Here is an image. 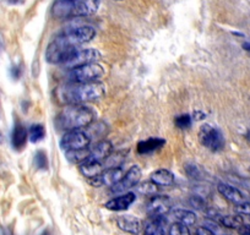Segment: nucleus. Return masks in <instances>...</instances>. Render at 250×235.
<instances>
[{
  "label": "nucleus",
  "instance_id": "3",
  "mask_svg": "<svg viewBox=\"0 0 250 235\" xmlns=\"http://www.w3.org/2000/svg\"><path fill=\"white\" fill-rule=\"evenodd\" d=\"M96 113L83 104H68L55 118V125L64 131L80 130L95 121Z\"/></svg>",
  "mask_w": 250,
  "mask_h": 235
},
{
  "label": "nucleus",
  "instance_id": "31",
  "mask_svg": "<svg viewBox=\"0 0 250 235\" xmlns=\"http://www.w3.org/2000/svg\"><path fill=\"white\" fill-rule=\"evenodd\" d=\"M235 210H237V212L239 213V215H250V202L245 201V202L238 205L237 207H235Z\"/></svg>",
  "mask_w": 250,
  "mask_h": 235
},
{
  "label": "nucleus",
  "instance_id": "36",
  "mask_svg": "<svg viewBox=\"0 0 250 235\" xmlns=\"http://www.w3.org/2000/svg\"><path fill=\"white\" fill-rule=\"evenodd\" d=\"M243 48H244L245 50H248V52H250V42H247L243 44Z\"/></svg>",
  "mask_w": 250,
  "mask_h": 235
},
{
  "label": "nucleus",
  "instance_id": "14",
  "mask_svg": "<svg viewBox=\"0 0 250 235\" xmlns=\"http://www.w3.org/2000/svg\"><path fill=\"white\" fill-rule=\"evenodd\" d=\"M217 190L223 198H226L228 202L233 203V205L235 206L240 205V203L247 201L245 195L239 190V189L234 188V186L232 185H228V184H218Z\"/></svg>",
  "mask_w": 250,
  "mask_h": 235
},
{
  "label": "nucleus",
  "instance_id": "9",
  "mask_svg": "<svg viewBox=\"0 0 250 235\" xmlns=\"http://www.w3.org/2000/svg\"><path fill=\"white\" fill-rule=\"evenodd\" d=\"M125 172L123 167L117 168H105L98 176L87 179L88 183L95 188H101V186H113L122 180Z\"/></svg>",
  "mask_w": 250,
  "mask_h": 235
},
{
  "label": "nucleus",
  "instance_id": "19",
  "mask_svg": "<svg viewBox=\"0 0 250 235\" xmlns=\"http://www.w3.org/2000/svg\"><path fill=\"white\" fill-rule=\"evenodd\" d=\"M150 180L157 186H170L174 183V174L168 169H158L151 174Z\"/></svg>",
  "mask_w": 250,
  "mask_h": 235
},
{
  "label": "nucleus",
  "instance_id": "16",
  "mask_svg": "<svg viewBox=\"0 0 250 235\" xmlns=\"http://www.w3.org/2000/svg\"><path fill=\"white\" fill-rule=\"evenodd\" d=\"M28 140V131L26 126L20 121H16L11 135V145L16 151L23 150Z\"/></svg>",
  "mask_w": 250,
  "mask_h": 235
},
{
  "label": "nucleus",
  "instance_id": "40",
  "mask_svg": "<svg viewBox=\"0 0 250 235\" xmlns=\"http://www.w3.org/2000/svg\"><path fill=\"white\" fill-rule=\"evenodd\" d=\"M249 218H250V215H249Z\"/></svg>",
  "mask_w": 250,
  "mask_h": 235
},
{
  "label": "nucleus",
  "instance_id": "22",
  "mask_svg": "<svg viewBox=\"0 0 250 235\" xmlns=\"http://www.w3.org/2000/svg\"><path fill=\"white\" fill-rule=\"evenodd\" d=\"M218 223L223 227L228 228V229H239L243 224H244V220L243 217L239 215H220L217 218Z\"/></svg>",
  "mask_w": 250,
  "mask_h": 235
},
{
  "label": "nucleus",
  "instance_id": "33",
  "mask_svg": "<svg viewBox=\"0 0 250 235\" xmlns=\"http://www.w3.org/2000/svg\"><path fill=\"white\" fill-rule=\"evenodd\" d=\"M195 235H216V234L213 233V230L210 229V228L200 227V228H198V229H196Z\"/></svg>",
  "mask_w": 250,
  "mask_h": 235
},
{
  "label": "nucleus",
  "instance_id": "10",
  "mask_svg": "<svg viewBox=\"0 0 250 235\" xmlns=\"http://www.w3.org/2000/svg\"><path fill=\"white\" fill-rule=\"evenodd\" d=\"M141 168L139 165H133L128 169V172L125 173L124 176L122 178V180L119 183H117L115 185L110 186V191L113 194H119V193H126L128 190H130L131 188H135L139 184L141 179Z\"/></svg>",
  "mask_w": 250,
  "mask_h": 235
},
{
  "label": "nucleus",
  "instance_id": "23",
  "mask_svg": "<svg viewBox=\"0 0 250 235\" xmlns=\"http://www.w3.org/2000/svg\"><path fill=\"white\" fill-rule=\"evenodd\" d=\"M65 157L69 162L74 163V164H81V163L88 159V157H90V151L87 148L78 151H68V152H65Z\"/></svg>",
  "mask_w": 250,
  "mask_h": 235
},
{
  "label": "nucleus",
  "instance_id": "32",
  "mask_svg": "<svg viewBox=\"0 0 250 235\" xmlns=\"http://www.w3.org/2000/svg\"><path fill=\"white\" fill-rule=\"evenodd\" d=\"M190 203L193 205V207L198 208V210H204L205 208V201L200 196H193L190 200Z\"/></svg>",
  "mask_w": 250,
  "mask_h": 235
},
{
  "label": "nucleus",
  "instance_id": "21",
  "mask_svg": "<svg viewBox=\"0 0 250 235\" xmlns=\"http://www.w3.org/2000/svg\"><path fill=\"white\" fill-rule=\"evenodd\" d=\"M173 217L177 219L178 223H182V224L187 225V227H190L196 223V215L193 211L189 210H183V208H178V210L173 211Z\"/></svg>",
  "mask_w": 250,
  "mask_h": 235
},
{
  "label": "nucleus",
  "instance_id": "39",
  "mask_svg": "<svg viewBox=\"0 0 250 235\" xmlns=\"http://www.w3.org/2000/svg\"><path fill=\"white\" fill-rule=\"evenodd\" d=\"M118 1H122V0H118Z\"/></svg>",
  "mask_w": 250,
  "mask_h": 235
},
{
  "label": "nucleus",
  "instance_id": "11",
  "mask_svg": "<svg viewBox=\"0 0 250 235\" xmlns=\"http://www.w3.org/2000/svg\"><path fill=\"white\" fill-rule=\"evenodd\" d=\"M172 200L165 195H155L146 206V212L151 217H163L172 210Z\"/></svg>",
  "mask_w": 250,
  "mask_h": 235
},
{
  "label": "nucleus",
  "instance_id": "26",
  "mask_svg": "<svg viewBox=\"0 0 250 235\" xmlns=\"http://www.w3.org/2000/svg\"><path fill=\"white\" fill-rule=\"evenodd\" d=\"M136 190L139 194L145 196H155L158 191V186L156 185L152 181H145V183H141L136 185Z\"/></svg>",
  "mask_w": 250,
  "mask_h": 235
},
{
  "label": "nucleus",
  "instance_id": "24",
  "mask_svg": "<svg viewBox=\"0 0 250 235\" xmlns=\"http://www.w3.org/2000/svg\"><path fill=\"white\" fill-rule=\"evenodd\" d=\"M45 137V129L41 124H33L28 129V138L31 142L37 143Z\"/></svg>",
  "mask_w": 250,
  "mask_h": 235
},
{
  "label": "nucleus",
  "instance_id": "34",
  "mask_svg": "<svg viewBox=\"0 0 250 235\" xmlns=\"http://www.w3.org/2000/svg\"><path fill=\"white\" fill-rule=\"evenodd\" d=\"M21 74H22V70H21L20 66H13V68L10 69V75L11 78H15V80H19V78H21Z\"/></svg>",
  "mask_w": 250,
  "mask_h": 235
},
{
  "label": "nucleus",
  "instance_id": "37",
  "mask_svg": "<svg viewBox=\"0 0 250 235\" xmlns=\"http://www.w3.org/2000/svg\"><path fill=\"white\" fill-rule=\"evenodd\" d=\"M3 142V135H1V133H0V143Z\"/></svg>",
  "mask_w": 250,
  "mask_h": 235
},
{
  "label": "nucleus",
  "instance_id": "8",
  "mask_svg": "<svg viewBox=\"0 0 250 235\" xmlns=\"http://www.w3.org/2000/svg\"><path fill=\"white\" fill-rule=\"evenodd\" d=\"M101 58L100 52L93 48H86V49H78L65 63L62 65L65 66L68 70L79 68V66L86 65L90 63H97V60Z\"/></svg>",
  "mask_w": 250,
  "mask_h": 235
},
{
  "label": "nucleus",
  "instance_id": "6",
  "mask_svg": "<svg viewBox=\"0 0 250 235\" xmlns=\"http://www.w3.org/2000/svg\"><path fill=\"white\" fill-rule=\"evenodd\" d=\"M199 141L211 152H220L225 148V136L222 131L210 124H204L199 130Z\"/></svg>",
  "mask_w": 250,
  "mask_h": 235
},
{
  "label": "nucleus",
  "instance_id": "30",
  "mask_svg": "<svg viewBox=\"0 0 250 235\" xmlns=\"http://www.w3.org/2000/svg\"><path fill=\"white\" fill-rule=\"evenodd\" d=\"M169 235H190L189 228L182 223H174L169 228Z\"/></svg>",
  "mask_w": 250,
  "mask_h": 235
},
{
  "label": "nucleus",
  "instance_id": "7",
  "mask_svg": "<svg viewBox=\"0 0 250 235\" xmlns=\"http://www.w3.org/2000/svg\"><path fill=\"white\" fill-rule=\"evenodd\" d=\"M91 142V137L88 134L83 133L81 130H73L68 131L65 135L62 136V141H60V147L62 151H78V150H85L88 148Z\"/></svg>",
  "mask_w": 250,
  "mask_h": 235
},
{
  "label": "nucleus",
  "instance_id": "2",
  "mask_svg": "<svg viewBox=\"0 0 250 235\" xmlns=\"http://www.w3.org/2000/svg\"><path fill=\"white\" fill-rule=\"evenodd\" d=\"M105 87L101 82L75 83L58 88L57 97L59 102L65 104H83L87 102H96L104 97Z\"/></svg>",
  "mask_w": 250,
  "mask_h": 235
},
{
  "label": "nucleus",
  "instance_id": "25",
  "mask_svg": "<svg viewBox=\"0 0 250 235\" xmlns=\"http://www.w3.org/2000/svg\"><path fill=\"white\" fill-rule=\"evenodd\" d=\"M125 156L126 153L123 152V151H119V152H112V155L104 160L105 168H117V167H122L123 163L125 162Z\"/></svg>",
  "mask_w": 250,
  "mask_h": 235
},
{
  "label": "nucleus",
  "instance_id": "20",
  "mask_svg": "<svg viewBox=\"0 0 250 235\" xmlns=\"http://www.w3.org/2000/svg\"><path fill=\"white\" fill-rule=\"evenodd\" d=\"M166 220L163 217H153L151 222L145 225L144 235H166Z\"/></svg>",
  "mask_w": 250,
  "mask_h": 235
},
{
  "label": "nucleus",
  "instance_id": "15",
  "mask_svg": "<svg viewBox=\"0 0 250 235\" xmlns=\"http://www.w3.org/2000/svg\"><path fill=\"white\" fill-rule=\"evenodd\" d=\"M113 152V145L108 140H102L90 151V159L103 163Z\"/></svg>",
  "mask_w": 250,
  "mask_h": 235
},
{
  "label": "nucleus",
  "instance_id": "28",
  "mask_svg": "<svg viewBox=\"0 0 250 235\" xmlns=\"http://www.w3.org/2000/svg\"><path fill=\"white\" fill-rule=\"evenodd\" d=\"M174 123H175V126H177L178 129H182V130H184V129L190 128L191 124H193V118H191L189 114L179 115V117L175 118Z\"/></svg>",
  "mask_w": 250,
  "mask_h": 235
},
{
  "label": "nucleus",
  "instance_id": "12",
  "mask_svg": "<svg viewBox=\"0 0 250 235\" xmlns=\"http://www.w3.org/2000/svg\"><path fill=\"white\" fill-rule=\"evenodd\" d=\"M115 222L120 230L130 235H139L143 230V220L131 215H118Z\"/></svg>",
  "mask_w": 250,
  "mask_h": 235
},
{
  "label": "nucleus",
  "instance_id": "5",
  "mask_svg": "<svg viewBox=\"0 0 250 235\" xmlns=\"http://www.w3.org/2000/svg\"><path fill=\"white\" fill-rule=\"evenodd\" d=\"M104 75V69L98 63H90L69 71V80L75 83L97 82Z\"/></svg>",
  "mask_w": 250,
  "mask_h": 235
},
{
  "label": "nucleus",
  "instance_id": "29",
  "mask_svg": "<svg viewBox=\"0 0 250 235\" xmlns=\"http://www.w3.org/2000/svg\"><path fill=\"white\" fill-rule=\"evenodd\" d=\"M35 164L38 169L45 170L48 168V158L44 151H37L35 156Z\"/></svg>",
  "mask_w": 250,
  "mask_h": 235
},
{
  "label": "nucleus",
  "instance_id": "38",
  "mask_svg": "<svg viewBox=\"0 0 250 235\" xmlns=\"http://www.w3.org/2000/svg\"><path fill=\"white\" fill-rule=\"evenodd\" d=\"M223 235H229V234H223Z\"/></svg>",
  "mask_w": 250,
  "mask_h": 235
},
{
  "label": "nucleus",
  "instance_id": "1",
  "mask_svg": "<svg viewBox=\"0 0 250 235\" xmlns=\"http://www.w3.org/2000/svg\"><path fill=\"white\" fill-rule=\"evenodd\" d=\"M96 30L91 26H75L66 28L58 35L45 50V59L50 64L62 65L74 54L80 45L95 38Z\"/></svg>",
  "mask_w": 250,
  "mask_h": 235
},
{
  "label": "nucleus",
  "instance_id": "27",
  "mask_svg": "<svg viewBox=\"0 0 250 235\" xmlns=\"http://www.w3.org/2000/svg\"><path fill=\"white\" fill-rule=\"evenodd\" d=\"M185 174L188 175V178L191 179V180H201L203 179V170L200 169V167L194 163H189L184 167Z\"/></svg>",
  "mask_w": 250,
  "mask_h": 235
},
{
  "label": "nucleus",
  "instance_id": "18",
  "mask_svg": "<svg viewBox=\"0 0 250 235\" xmlns=\"http://www.w3.org/2000/svg\"><path fill=\"white\" fill-rule=\"evenodd\" d=\"M103 170H104L103 163L97 162V160H92V159H90V158L80 164L81 174H83V176L87 179L98 176V175H100Z\"/></svg>",
  "mask_w": 250,
  "mask_h": 235
},
{
  "label": "nucleus",
  "instance_id": "35",
  "mask_svg": "<svg viewBox=\"0 0 250 235\" xmlns=\"http://www.w3.org/2000/svg\"><path fill=\"white\" fill-rule=\"evenodd\" d=\"M238 232H239L240 235H250V225L243 224L242 227L238 229Z\"/></svg>",
  "mask_w": 250,
  "mask_h": 235
},
{
  "label": "nucleus",
  "instance_id": "17",
  "mask_svg": "<svg viewBox=\"0 0 250 235\" xmlns=\"http://www.w3.org/2000/svg\"><path fill=\"white\" fill-rule=\"evenodd\" d=\"M166 145V141L161 137H150L145 141H140L138 143V150L139 155H150V153L156 152L160 148H162Z\"/></svg>",
  "mask_w": 250,
  "mask_h": 235
},
{
  "label": "nucleus",
  "instance_id": "13",
  "mask_svg": "<svg viewBox=\"0 0 250 235\" xmlns=\"http://www.w3.org/2000/svg\"><path fill=\"white\" fill-rule=\"evenodd\" d=\"M136 200V195L134 193H124L118 197L112 198L104 203V207L113 212H120V211L128 210Z\"/></svg>",
  "mask_w": 250,
  "mask_h": 235
},
{
  "label": "nucleus",
  "instance_id": "4",
  "mask_svg": "<svg viewBox=\"0 0 250 235\" xmlns=\"http://www.w3.org/2000/svg\"><path fill=\"white\" fill-rule=\"evenodd\" d=\"M100 9V0H55L52 8L53 18L58 20L87 18Z\"/></svg>",
  "mask_w": 250,
  "mask_h": 235
}]
</instances>
